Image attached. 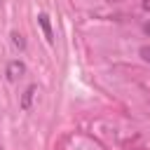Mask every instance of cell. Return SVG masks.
I'll return each instance as SVG.
<instances>
[{"label": "cell", "mask_w": 150, "mask_h": 150, "mask_svg": "<svg viewBox=\"0 0 150 150\" xmlns=\"http://www.w3.org/2000/svg\"><path fill=\"white\" fill-rule=\"evenodd\" d=\"M143 30H145V33H148V35H150V21H148V23H145V26H143Z\"/></svg>", "instance_id": "obj_7"}, {"label": "cell", "mask_w": 150, "mask_h": 150, "mask_svg": "<svg viewBox=\"0 0 150 150\" xmlns=\"http://www.w3.org/2000/svg\"><path fill=\"white\" fill-rule=\"evenodd\" d=\"M35 91H38V87H35V84H30V87L23 91V98H21V108H23V110H28V108H30V101H33Z\"/></svg>", "instance_id": "obj_3"}, {"label": "cell", "mask_w": 150, "mask_h": 150, "mask_svg": "<svg viewBox=\"0 0 150 150\" xmlns=\"http://www.w3.org/2000/svg\"><path fill=\"white\" fill-rule=\"evenodd\" d=\"M143 9H148V12H150V0H143Z\"/></svg>", "instance_id": "obj_6"}, {"label": "cell", "mask_w": 150, "mask_h": 150, "mask_svg": "<svg viewBox=\"0 0 150 150\" xmlns=\"http://www.w3.org/2000/svg\"><path fill=\"white\" fill-rule=\"evenodd\" d=\"M23 73H26V66H23L21 61H12V63L7 66V80H12V82L19 80Z\"/></svg>", "instance_id": "obj_1"}, {"label": "cell", "mask_w": 150, "mask_h": 150, "mask_svg": "<svg viewBox=\"0 0 150 150\" xmlns=\"http://www.w3.org/2000/svg\"><path fill=\"white\" fill-rule=\"evenodd\" d=\"M141 56H143V59L150 63V47H141Z\"/></svg>", "instance_id": "obj_5"}, {"label": "cell", "mask_w": 150, "mask_h": 150, "mask_svg": "<svg viewBox=\"0 0 150 150\" xmlns=\"http://www.w3.org/2000/svg\"><path fill=\"white\" fill-rule=\"evenodd\" d=\"M12 42H14L19 49H23V47H26V42H23V38H21L19 33H12Z\"/></svg>", "instance_id": "obj_4"}, {"label": "cell", "mask_w": 150, "mask_h": 150, "mask_svg": "<svg viewBox=\"0 0 150 150\" xmlns=\"http://www.w3.org/2000/svg\"><path fill=\"white\" fill-rule=\"evenodd\" d=\"M38 23L42 26L47 42H54V33H52V23H49V16H47V14H40V16H38Z\"/></svg>", "instance_id": "obj_2"}]
</instances>
